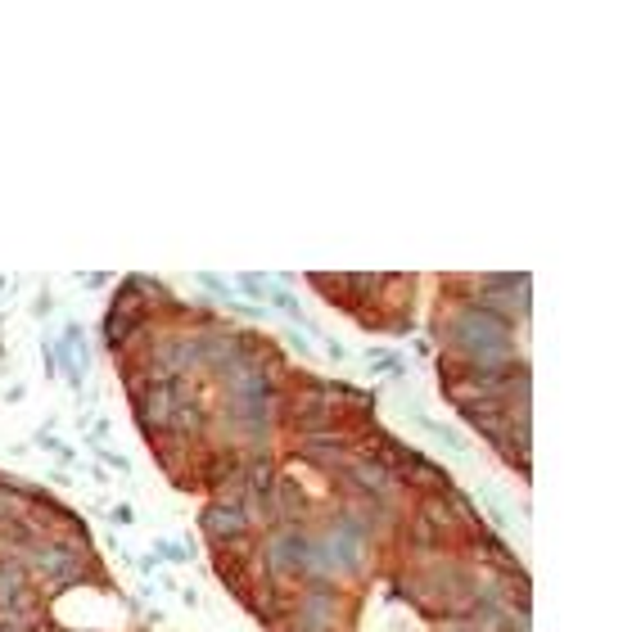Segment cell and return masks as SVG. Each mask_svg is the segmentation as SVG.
Wrapping results in <instances>:
<instances>
[{
	"label": "cell",
	"instance_id": "5",
	"mask_svg": "<svg viewBox=\"0 0 632 632\" xmlns=\"http://www.w3.org/2000/svg\"><path fill=\"white\" fill-rule=\"evenodd\" d=\"M108 520H113V524H122V529H126V524H132V520H136V515H132V506H108Z\"/></svg>",
	"mask_w": 632,
	"mask_h": 632
},
{
	"label": "cell",
	"instance_id": "8",
	"mask_svg": "<svg viewBox=\"0 0 632 632\" xmlns=\"http://www.w3.org/2000/svg\"><path fill=\"white\" fill-rule=\"evenodd\" d=\"M0 632H14V628H5V623H0Z\"/></svg>",
	"mask_w": 632,
	"mask_h": 632
},
{
	"label": "cell",
	"instance_id": "3",
	"mask_svg": "<svg viewBox=\"0 0 632 632\" xmlns=\"http://www.w3.org/2000/svg\"><path fill=\"white\" fill-rule=\"evenodd\" d=\"M95 456H100V465H113V470H132V456H122V452H108V447H95Z\"/></svg>",
	"mask_w": 632,
	"mask_h": 632
},
{
	"label": "cell",
	"instance_id": "4",
	"mask_svg": "<svg viewBox=\"0 0 632 632\" xmlns=\"http://www.w3.org/2000/svg\"><path fill=\"white\" fill-rule=\"evenodd\" d=\"M159 565H163V560H159L154 551H145V556H136V569H141L145 578H154V574H159Z\"/></svg>",
	"mask_w": 632,
	"mask_h": 632
},
{
	"label": "cell",
	"instance_id": "2",
	"mask_svg": "<svg viewBox=\"0 0 632 632\" xmlns=\"http://www.w3.org/2000/svg\"><path fill=\"white\" fill-rule=\"evenodd\" d=\"M150 551H154L159 560H172V565H186V560H190V547H186V542H168V538H159Z\"/></svg>",
	"mask_w": 632,
	"mask_h": 632
},
{
	"label": "cell",
	"instance_id": "6",
	"mask_svg": "<svg viewBox=\"0 0 632 632\" xmlns=\"http://www.w3.org/2000/svg\"><path fill=\"white\" fill-rule=\"evenodd\" d=\"M199 285H203V290H212L217 299H230V290H226V285H221L217 276H199Z\"/></svg>",
	"mask_w": 632,
	"mask_h": 632
},
{
	"label": "cell",
	"instance_id": "7",
	"mask_svg": "<svg viewBox=\"0 0 632 632\" xmlns=\"http://www.w3.org/2000/svg\"><path fill=\"white\" fill-rule=\"evenodd\" d=\"M32 312H37V316H50V294H41V299H37V307H32Z\"/></svg>",
	"mask_w": 632,
	"mask_h": 632
},
{
	"label": "cell",
	"instance_id": "1",
	"mask_svg": "<svg viewBox=\"0 0 632 632\" xmlns=\"http://www.w3.org/2000/svg\"><path fill=\"white\" fill-rule=\"evenodd\" d=\"M199 529H203V538H208V547H221V542H230V538H239V533H248V515L239 511L235 501H208L203 511H199Z\"/></svg>",
	"mask_w": 632,
	"mask_h": 632
}]
</instances>
